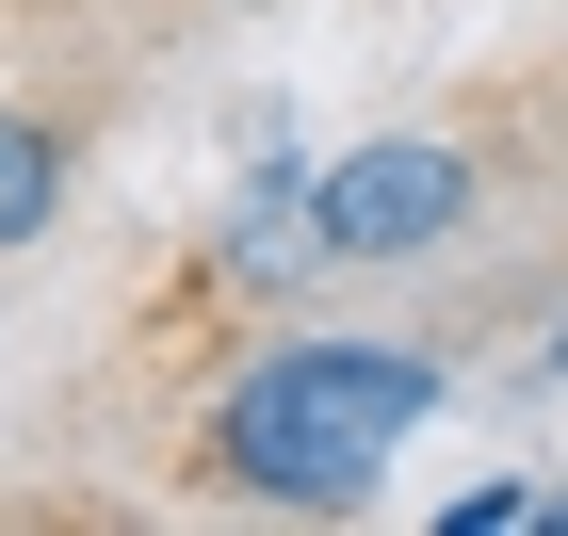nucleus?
Here are the masks:
<instances>
[{"instance_id": "obj_5", "label": "nucleus", "mask_w": 568, "mask_h": 536, "mask_svg": "<svg viewBox=\"0 0 568 536\" xmlns=\"http://www.w3.org/2000/svg\"><path fill=\"white\" fill-rule=\"evenodd\" d=\"M438 536H536V488L520 472H471V488L438 504Z\"/></svg>"}, {"instance_id": "obj_4", "label": "nucleus", "mask_w": 568, "mask_h": 536, "mask_svg": "<svg viewBox=\"0 0 568 536\" xmlns=\"http://www.w3.org/2000/svg\"><path fill=\"white\" fill-rule=\"evenodd\" d=\"M65 195H82V131L49 98H0V261H33L65 227Z\"/></svg>"}, {"instance_id": "obj_3", "label": "nucleus", "mask_w": 568, "mask_h": 536, "mask_svg": "<svg viewBox=\"0 0 568 536\" xmlns=\"http://www.w3.org/2000/svg\"><path fill=\"white\" fill-rule=\"evenodd\" d=\"M325 276H342V244H325V163H308L293 131H261L244 179L195 212V293L276 325V310H325Z\"/></svg>"}, {"instance_id": "obj_1", "label": "nucleus", "mask_w": 568, "mask_h": 536, "mask_svg": "<svg viewBox=\"0 0 568 536\" xmlns=\"http://www.w3.org/2000/svg\"><path fill=\"white\" fill-rule=\"evenodd\" d=\"M438 406H455V342L276 310L261 342L195 391V423L163 439V488L227 504V520H357V504L406 472V439H423Z\"/></svg>"}, {"instance_id": "obj_2", "label": "nucleus", "mask_w": 568, "mask_h": 536, "mask_svg": "<svg viewBox=\"0 0 568 536\" xmlns=\"http://www.w3.org/2000/svg\"><path fill=\"white\" fill-rule=\"evenodd\" d=\"M487 227V146L438 131V114H406V131H357L342 163H325V244H342V276H406V261H455Z\"/></svg>"}, {"instance_id": "obj_6", "label": "nucleus", "mask_w": 568, "mask_h": 536, "mask_svg": "<svg viewBox=\"0 0 568 536\" xmlns=\"http://www.w3.org/2000/svg\"><path fill=\"white\" fill-rule=\"evenodd\" d=\"M536 374H568V310H552V342H536Z\"/></svg>"}]
</instances>
